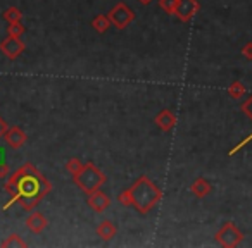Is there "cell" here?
Masks as SVG:
<instances>
[{"mask_svg":"<svg viewBox=\"0 0 252 248\" xmlns=\"http://www.w3.org/2000/svg\"><path fill=\"white\" fill-rule=\"evenodd\" d=\"M23 31H25V28H23L19 23H9V28H7L9 36H16V38H19V36L23 35Z\"/></svg>","mask_w":252,"mask_h":248,"instance_id":"52a82bcc","label":"cell"},{"mask_svg":"<svg viewBox=\"0 0 252 248\" xmlns=\"http://www.w3.org/2000/svg\"><path fill=\"white\" fill-rule=\"evenodd\" d=\"M4 188L11 195V200L4 205V210H7L12 203H19L23 209L32 210L49 192L50 186L32 164H26L5 181Z\"/></svg>","mask_w":252,"mask_h":248,"instance_id":"6da1fadb","label":"cell"},{"mask_svg":"<svg viewBox=\"0 0 252 248\" xmlns=\"http://www.w3.org/2000/svg\"><path fill=\"white\" fill-rule=\"evenodd\" d=\"M26 224H28V227L32 231H35V233H40V231L43 229V227L47 226V220L43 216H40V214H33L32 217H30L28 220H26Z\"/></svg>","mask_w":252,"mask_h":248,"instance_id":"277c9868","label":"cell"},{"mask_svg":"<svg viewBox=\"0 0 252 248\" xmlns=\"http://www.w3.org/2000/svg\"><path fill=\"white\" fill-rule=\"evenodd\" d=\"M7 122L4 121V119L0 117V140H2V138H4V135H5V131H7Z\"/></svg>","mask_w":252,"mask_h":248,"instance_id":"9c48e42d","label":"cell"},{"mask_svg":"<svg viewBox=\"0 0 252 248\" xmlns=\"http://www.w3.org/2000/svg\"><path fill=\"white\" fill-rule=\"evenodd\" d=\"M9 172H11V167H9L7 162H5V164H0V179H5V178H7Z\"/></svg>","mask_w":252,"mask_h":248,"instance_id":"ba28073f","label":"cell"},{"mask_svg":"<svg viewBox=\"0 0 252 248\" xmlns=\"http://www.w3.org/2000/svg\"><path fill=\"white\" fill-rule=\"evenodd\" d=\"M2 16H4V19L7 23H19V19H21V12H19L16 7L7 9V11H5Z\"/></svg>","mask_w":252,"mask_h":248,"instance_id":"5b68a950","label":"cell"},{"mask_svg":"<svg viewBox=\"0 0 252 248\" xmlns=\"http://www.w3.org/2000/svg\"><path fill=\"white\" fill-rule=\"evenodd\" d=\"M25 241L19 238V234H11L7 240L2 241V247H25Z\"/></svg>","mask_w":252,"mask_h":248,"instance_id":"8992f818","label":"cell"},{"mask_svg":"<svg viewBox=\"0 0 252 248\" xmlns=\"http://www.w3.org/2000/svg\"><path fill=\"white\" fill-rule=\"evenodd\" d=\"M4 140L11 148H19V147H23V143L26 141V135L23 133L18 126H12V128H7V131H5V135H4Z\"/></svg>","mask_w":252,"mask_h":248,"instance_id":"3957f363","label":"cell"},{"mask_svg":"<svg viewBox=\"0 0 252 248\" xmlns=\"http://www.w3.org/2000/svg\"><path fill=\"white\" fill-rule=\"evenodd\" d=\"M5 162H7L5 161V150L0 147V164H5Z\"/></svg>","mask_w":252,"mask_h":248,"instance_id":"30bf717a","label":"cell"},{"mask_svg":"<svg viewBox=\"0 0 252 248\" xmlns=\"http://www.w3.org/2000/svg\"><path fill=\"white\" fill-rule=\"evenodd\" d=\"M23 50H25V45H23L21 40L16 38V36H7L4 42L0 43V52L5 54L9 59H16Z\"/></svg>","mask_w":252,"mask_h":248,"instance_id":"7a4b0ae2","label":"cell"}]
</instances>
